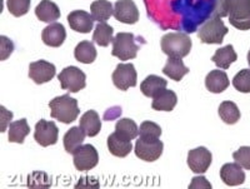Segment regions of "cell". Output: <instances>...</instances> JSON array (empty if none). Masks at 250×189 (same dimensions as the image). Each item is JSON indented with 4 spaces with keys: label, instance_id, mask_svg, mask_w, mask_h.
I'll return each instance as SVG.
<instances>
[{
    "label": "cell",
    "instance_id": "obj_35",
    "mask_svg": "<svg viewBox=\"0 0 250 189\" xmlns=\"http://www.w3.org/2000/svg\"><path fill=\"white\" fill-rule=\"evenodd\" d=\"M28 187H31V188H49V187H51V178L44 172H33L28 177Z\"/></svg>",
    "mask_w": 250,
    "mask_h": 189
},
{
    "label": "cell",
    "instance_id": "obj_12",
    "mask_svg": "<svg viewBox=\"0 0 250 189\" xmlns=\"http://www.w3.org/2000/svg\"><path fill=\"white\" fill-rule=\"evenodd\" d=\"M57 69L54 64L46 61H37L29 65V78L35 84H44L50 82L55 77Z\"/></svg>",
    "mask_w": 250,
    "mask_h": 189
},
{
    "label": "cell",
    "instance_id": "obj_34",
    "mask_svg": "<svg viewBox=\"0 0 250 189\" xmlns=\"http://www.w3.org/2000/svg\"><path fill=\"white\" fill-rule=\"evenodd\" d=\"M30 4L31 0H8L6 1L9 13L17 18L25 15L30 9Z\"/></svg>",
    "mask_w": 250,
    "mask_h": 189
},
{
    "label": "cell",
    "instance_id": "obj_3",
    "mask_svg": "<svg viewBox=\"0 0 250 189\" xmlns=\"http://www.w3.org/2000/svg\"><path fill=\"white\" fill-rule=\"evenodd\" d=\"M191 39L183 33H169L162 38V50L170 58H180L189 55L191 50Z\"/></svg>",
    "mask_w": 250,
    "mask_h": 189
},
{
    "label": "cell",
    "instance_id": "obj_28",
    "mask_svg": "<svg viewBox=\"0 0 250 189\" xmlns=\"http://www.w3.org/2000/svg\"><path fill=\"white\" fill-rule=\"evenodd\" d=\"M74 57L80 63L91 64L97 59V49L91 42L83 41L75 48Z\"/></svg>",
    "mask_w": 250,
    "mask_h": 189
},
{
    "label": "cell",
    "instance_id": "obj_33",
    "mask_svg": "<svg viewBox=\"0 0 250 189\" xmlns=\"http://www.w3.org/2000/svg\"><path fill=\"white\" fill-rule=\"evenodd\" d=\"M234 88L240 93H250V69H243L233 78Z\"/></svg>",
    "mask_w": 250,
    "mask_h": 189
},
{
    "label": "cell",
    "instance_id": "obj_21",
    "mask_svg": "<svg viewBox=\"0 0 250 189\" xmlns=\"http://www.w3.org/2000/svg\"><path fill=\"white\" fill-rule=\"evenodd\" d=\"M79 122V126L88 137H95L100 133L102 121H100L99 114L95 110H88L86 113H84Z\"/></svg>",
    "mask_w": 250,
    "mask_h": 189
},
{
    "label": "cell",
    "instance_id": "obj_11",
    "mask_svg": "<svg viewBox=\"0 0 250 189\" xmlns=\"http://www.w3.org/2000/svg\"><path fill=\"white\" fill-rule=\"evenodd\" d=\"M211 161H213V155L210 150H208L205 147H198L188 153V166L191 172L196 174H203L207 172L210 167Z\"/></svg>",
    "mask_w": 250,
    "mask_h": 189
},
{
    "label": "cell",
    "instance_id": "obj_19",
    "mask_svg": "<svg viewBox=\"0 0 250 189\" xmlns=\"http://www.w3.org/2000/svg\"><path fill=\"white\" fill-rule=\"evenodd\" d=\"M178 103V97L173 90L164 89L163 92L153 98L151 108L159 112H171Z\"/></svg>",
    "mask_w": 250,
    "mask_h": 189
},
{
    "label": "cell",
    "instance_id": "obj_14",
    "mask_svg": "<svg viewBox=\"0 0 250 189\" xmlns=\"http://www.w3.org/2000/svg\"><path fill=\"white\" fill-rule=\"evenodd\" d=\"M66 38V32L64 25L60 23H51L46 28H44L42 33V39L45 45L51 48H59L62 45Z\"/></svg>",
    "mask_w": 250,
    "mask_h": 189
},
{
    "label": "cell",
    "instance_id": "obj_26",
    "mask_svg": "<svg viewBox=\"0 0 250 189\" xmlns=\"http://www.w3.org/2000/svg\"><path fill=\"white\" fill-rule=\"evenodd\" d=\"M85 133L80 126H73L65 133L62 141H64V148L68 153H73L79 148L80 146H83V142L85 139Z\"/></svg>",
    "mask_w": 250,
    "mask_h": 189
},
{
    "label": "cell",
    "instance_id": "obj_2",
    "mask_svg": "<svg viewBox=\"0 0 250 189\" xmlns=\"http://www.w3.org/2000/svg\"><path fill=\"white\" fill-rule=\"evenodd\" d=\"M49 108L51 117L64 124L73 123L80 114L78 101L68 94L54 98L49 103Z\"/></svg>",
    "mask_w": 250,
    "mask_h": 189
},
{
    "label": "cell",
    "instance_id": "obj_10",
    "mask_svg": "<svg viewBox=\"0 0 250 189\" xmlns=\"http://www.w3.org/2000/svg\"><path fill=\"white\" fill-rule=\"evenodd\" d=\"M59 138V129L54 122L40 119L35 126L34 139L42 147H49L57 144Z\"/></svg>",
    "mask_w": 250,
    "mask_h": 189
},
{
    "label": "cell",
    "instance_id": "obj_7",
    "mask_svg": "<svg viewBox=\"0 0 250 189\" xmlns=\"http://www.w3.org/2000/svg\"><path fill=\"white\" fill-rule=\"evenodd\" d=\"M164 144L159 139H144L139 138L135 143V155L145 162L158 161L163 154Z\"/></svg>",
    "mask_w": 250,
    "mask_h": 189
},
{
    "label": "cell",
    "instance_id": "obj_4",
    "mask_svg": "<svg viewBox=\"0 0 250 189\" xmlns=\"http://www.w3.org/2000/svg\"><path fill=\"white\" fill-rule=\"evenodd\" d=\"M229 29L225 26L222 18H211L200 26L198 37L204 44H222Z\"/></svg>",
    "mask_w": 250,
    "mask_h": 189
},
{
    "label": "cell",
    "instance_id": "obj_32",
    "mask_svg": "<svg viewBox=\"0 0 250 189\" xmlns=\"http://www.w3.org/2000/svg\"><path fill=\"white\" fill-rule=\"evenodd\" d=\"M140 138L144 139H159L162 135V128L154 122H143L139 128Z\"/></svg>",
    "mask_w": 250,
    "mask_h": 189
},
{
    "label": "cell",
    "instance_id": "obj_18",
    "mask_svg": "<svg viewBox=\"0 0 250 189\" xmlns=\"http://www.w3.org/2000/svg\"><path fill=\"white\" fill-rule=\"evenodd\" d=\"M229 84H230V82H229V78H228L227 73L224 70H211L205 78L207 89L209 92L215 93V94L227 90Z\"/></svg>",
    "mask_w": 250,
    "mask_h": 189
},
{
    "label": "cell",
    "instance_id": "obj_37",
    "mask_svg": "<svg viewBox=\"0 0 250 189\" xmlns=\"http://www.w3.org/2000/svg\"><path fill=\"white\" fill-rule=\"evenodd\" d=\"M0 48H1V50H0V53H1L0 59L1 61H6L13 53V50H14V44H13V42L9 38L1 35L0 37Z\"/></svg>",
    "mask_w": 250,
    "mask_h": 189
},
{
    "label": "cell",
    "instance_id": "obj_23",
    "mask_svg": "<svg viewBox=\"0 0 250 189\" xmlns=\"http://www.w3.org/2000/svg\"><path fill=\"white\" fill-rule=\"evenodd\" d=\"M163 73H164L167 77H169L170 79L175 82H180L183 79L184 75H187L189 73V68L184 65L183 61L180 58H170L167 61V64L163 68Z\"/></svg>",
    "mask_w": 250,
    "mask_h": 189
},
{
    "label": "cell",
    "instance_id": "obj_17",
    "mask_svg": "<svg viewBox=\"0 0 250 189\" xmlns=\"http://www.w3.org/2000/svg\"><path fill=\"white\" fill-rule=\"evenodd\" d=\"M108 149L114 157L125 158L130 154L133 146H131V141L114 132L108 138Z\"/></svg>",
    "mask_w": 250,
    "mask_h": 189
},
{
    "label": "cell",
    "instance_id": "obj_24",
    "mask_svg": "<svg viewBox=\"0 0 250 189\" xmlns=\"http://www.w3.org/2000/svg\"><path fill=\"white\" fill-rule=\"evenodd\" d=\"M211 61L214 62V64L218 68L228 69L230 68V65L234 62L238 61V55H236L235 50H234V46L229 44V45L224 46V48L218 49L215 54L213 55V58H211Z\"/></svg>",
    "mask_w": 250,
    "mask_h": 189
},
{
    "label": "cell",
    "instance_id": "obj_8",
    "mask_svg": "<svg viewBox=\"0 0 250 189\" xmlns=\"http://www.w3.org/2000/svg\"><path fill=\"white\" fill-rule=\"evenodd\" d=\"M73 161L78 170L85 172L90 170L94 167H97L99 163V154L95 147L91 144H84L73 153Z\"/></svg>",
    "mask_w": 250,
    "mask_h": 189
},
{
    "label": "cell",
    "instance_id": "obj_29",
    "mask_svg": "<svg viewBox=\"0 0 250 189\" xmlns=\"http://www.w3.org/2000/svg\"><path fill=\"white\" fill-rule=\"evenodd\" d=\"M219 117L224 123L233 126L240 121V110L234 102H223L219 105Z\"/></svg>",
    "mask_w": 250,
    "mask_h": 189
},
{
    "label": "cell",
    "instance_id": "obj_31",
    "mask_svg": "<svg viewBox=\"0 0 250 189\" xmlns=\"http://www.w3.org/2000/svg\"><path fill=\"white\" fill-rule=\"evenodd\" d=\"M113 33L114 29L106 23H99L95 26L93 34L94 43L99 46H108L113 42Z\"/></svg>",
    "mask_w": 250,
    "mask_h": 189
},
{
    "label": "cell",
    "instance_id": "obj_13",
    "mask_svg": "<svg viewBox=\"0 0 250 189\" xmlns=\"http://www.w3.org/2000/svg\"><path fill=\"white\" fill-rule=\"evenodd\" d=\"M113 15L124 24H135L139 21V10L133 0H118L114 5Z\"/></svg>",
    "mask_w": 250,
    "mask_h": 189
},
{
    "label": "cell",
    "instance_id": "obj_36",
    "mask_svg": "<svg viewBox=\"0 0 250 189\" xmlns=\"http://www.w3.org/2000/svg\"><path fill=\"white\" fill-rule=\"evenodd\" d=\"M233 158L242 168L250 170V147H240L233 154Z\"/></svg>",
    "mask_w": 250,
    "mask_h": 189
},
{
    "label": "cell",
    "instance_id": "obj_40",
    "mask_svg": "<svg viewBox=\"0 0 250 189\" xmlns=\"http://www.w3.org/2000/svg\"><path fill=\"white\" fill-rule=\"evenodd\" d=\"M1 119H3V126H1V132H5L6 126H8L9 121L13 118V113L8 112L4 106H1Z\"/></svg>",
    "mask_w": 250,
    "mask_h": 189
},
{
    "label": "cell",
    "instance_id": "obj_16",
    "mask_svg": "<svg viewBox=\"0 0 250 189\" xmlns=\"http://www.w3.org/2000/svg\"><path fill=\"white\" fill-rule=\"evenodd\" d=\"M220 178L227 186L236 187L245 182V173L238 163H227L220 169Z\"/></svg>",
    "mask_w": 250,
    "mask_h": 189
},
{
    "label": "cell",
    "instance_id": "obj_25",
    "mask_svg": "<svg viewBox=\"0 0 250 189\" xmlns=\"http://www.w3.org/2000/svg\"><path fill=\"white\" fill-rule=\"evenodd\" d=\"M8 132V138L10 143L23 144L26 135H29V133H30V126H29L28 121H26L25 118H23L20 121L13 122L9 126Z\"/></svg>",
    "mask_w": 250,
    "mask_h": 189
},
{
    "label": "cell",
    "instance_id": "obj_39",
    "mask_svg": "<svg viewBox=\"0 0 250 189\" xmlns=\"http://www.w3.org/2000/svg\"><path fill=\"white\" fill-rule=\"evenodd\" d=\"M189 188H191V189H195V188L210 189L211 184L207 181V178L205 177H194L193 179H191V183H190V186H189Z\"/></svg>",
    "mask_w": 250,
    "mask_h": 189
},
{
    "label": "cell",
    "instance_id": "obj_41",
    "mask_svg": "<svg viewBox=\"0 0 250 189\" xmlns=\"http://www.w3.org/2000/svg\"><path fill=\"white\" fill-rule=\"evenodd\" d=\"M248 63H249V65H250V50H249V53H248Z\"/></svg>",
    "mask_w": 250,
    "mask_h": 189
},
{
    "label": "cell",
    "instance_id": "obj_27",
    "mask_svg": "<svg viewBox=\"0 0 250 189\" xmlns=\"http://www.w3.org/2000/svg\"><path fill=\"white\" fill-rule=\"evenodd\" d=\"M90 13L94 21L105 23L114 14V8L109 0H95L90 5Z\"/></svg>",
    "mask_w": 250,
    "mask_h": 189
},
{
    "label": "cell",
    "instance_id": "obj_38",
    "mask_svg": "<svg viewBox=\"0 0 250 189\" xmlns=\"http://www.w3.org/2000/svg\"><path fill=\"white\" fill-rule=\"evenodd\" d=\"M98 188L99 187V183L95 178H90V177H84L80 178L79 183L75 186V188Z\"/></svg>",
    "mask_w": 250,
    "mask_h": 189
},
{
    "label": "cell",
    "instance_id": "obj_22",
    "mask_svg": "<svg viewBox=\"0 0 250 189\" xmlns=\"http://www.w3.org/2000/svg\"><path fill=\"white\" fill-rule=\"evenodd\" d=\"M167 85H168V82L163 78L158 77V75H149L140 84V90L145 97L154 98L164 89H167Z\"/></svg>",
    "mask_w": 250,
    "mask_h": 189
},
{
    "label": "cell",
    "instance_id": "obj_30",
    "mask_svg": "<svg viewBox=\"0 0 250 189\" xmlns=\"http://www.w3.org/2000/svg\"><path fill=\"white\" fill-rule=\"evenodd\" d=\"M115 132L122 137L126 138L129 141H133L139 135V128L133 119L129 118H122L115 124Z\"/></svg>",
    "mask_w": 250,
    "mask_h": 189
},
{
    "label": "cell",
    "instance_id": "obj_9",
    "mask_svg": "<svg viewBox=\"0 0 250 189\" xmlns=\"http://www.w3.org/2000/svg\"><path fill=\"white\" fill-rule=\"evenodd\" d=\"M138 74L131 63L118 64L113 73V83L120 90H128L137 85Z\"/></svg>",
    "mask_w": 250,
    "mask_h": 189
},
{
    "label": "cell",
    "instance_id": "obj_6",
    "mask_svg": "<svg viewBox=\"0 0 250 189\" xmlns=\"http://www.w3.org/2000/svg\"><path fill=\"white\" fill-rule=\"evenodd\" d=\"M58 79H59L62 89L70 93H78L86 85V75L77 66L64 68L58 75Z\"/></svg>",
    "mask_w": 250,
    "mask_h": 189
},
{
    "label": "cell",
    "instance_id": "obj_15",
    "mask_svg": "<svg viewBox=\"0 0 250 189\" xmlns=\"http://www.w3.org/2000/svg\"><path fill=\"white\" fill-rule=\"evenodd\" d=\"M68 23L74 32L86 34L90 33L93 29L94 19L89 13L84 10H74L68 15Z\"/></svg>",
    "mask_w": 250,
    "mask_h": 189
},
{
    "label": "cell",
    "instance_id": "obj_1",
    "mask_svg": "<svg viewBox=\"0 0 250 189\" xmlns=\"http://www.w3.org/2000/svg\"><path fill=\"white\" fill-rule=\"evenodd\" d=\"M215 18H229V23L239 30L250 29V0H216Z\"/></svg>",
    "mask_w": 250,
    "mask_h": 189
},
{
    "label": "cell",
    "instance_id": "obj_20",
    "mask_svg": "<svg viewBox=\"0 0 250 189\" xmlns=\"http://www.w3.org/2000/svg\"><path fill=\"white\" fill-rule=\"evenodd\" d=\"M35 15L44 23H53L60 18V10L57 4L50 0H42L35 8Z\"/></svg>",
    "mask_w": 250,
    "mask_h": 189
},
{
    "label": "cell",
    "instance_id": "obj_5",
    "mask_svg": "<svg viewBox=\"0 0 250 189\" xmlns=\"http://www.w3.org/2000/svg\"><path fill=\"white\" fill-rule=\"evenodd\" d=\"M138 50H139V45L131 33H119L113 39L111 55L119 58L120 61H130L137 58Z\"/></svg>",
    "mask_w": 250,
    "mask_h": 189
}]
</instances>
